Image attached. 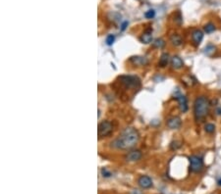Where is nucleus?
<instances>
[{
    "label": "nucleus",
    "mask_w": 221,
    "mask_h": 194,
    "mask_svg": "<svg viewBox=\"0 0 221 194\" xmlns=\"http://www.w3.org/2000/svg\"><path fill=\"white\" fill-rule=\"evenodd\" d=\"M216 31V26L213 23H207L206 25H204V31L207 35H210V33L214 32Z\"/></svg>",
    "instance_id": "dca6fc26"
},
{
    "label": "nucleus",
    "mask_w": 221,
    "mask_h": 194,
    "mask_svg": "<svg viewBox=\"0 0 221 194\" xmlns=\"http://www.w3.org/2000/svg\"><path fill=\"white\" fill-rule=\"evenodd\" d=\"M145 17L146 19H153L155 17V11L153 9H150V10H147L145 13Z\"/></svg>",
    "instance_id": "6ab92c4d"
},
{
    "label": "nucleus",
    "mask_w": 221,
    "mask_h": 194,
    "mask_svg": "<svg viewBox=\"0 0 221 194\" xmlns=\"http://www.w3.org/2000/svg\"><path fill=\"white\" fill-rule=\"evenodd\" d=\"M210 102L204 95L198 96L194 102V117L196 122H202L209 112Z\"/></svg>",
    "instance_id": "f03ea898"
},
{
    "label": "nucleus",
    "mask_w": 221,
    "mask_h": 194,
    "mask_svg": "<svg viewBox=\"0 0 221 194\" xmlns=\"http://www.w3.org/2000/svg\"><path fill=\"white\" fill-rule=\"evenodd\" d=\"M170 42L172 43L173 46L179 47V46L183 44V38L181 37V35H179L178 33H173V35L170 36Z\"/></svg>",
    "instance_id": "4468645a"
},
{
    "label": "nucleus",
    "mask_w": 221,
    "mask_h": 194,
    "mask_svg": "<svg viewBox=\"0 0 221 194\" xmlns=\"http://www.w3.org/2000/svg\"><path fill=\"white\" fill-rule=\"evenodd\" d=\"M119 81L126 88H139L140 86V81L139 78L134 76H121Z\"/></svg>",
    "instance_id": "7ed1b4c3"
},
{
    "label": "nucleus",
    "mask_w": 221,
    "mask_h": 194,
    "mask_svg": "<svg viewBox=\"0 0 221 194\" xmlns=\"http://www.w3.org/2000/svg\"><path fill=\"white\" fill-rule=\"evenodd\" d=\"M190 160V169L193 173H199L204 169V160L199 155H192Z\"/></svg>",
    "instance_id": "39448f33"
},
{
    "label": "nucleus",
    "mask_w": 221,
    "mask_h": 194,
    "mask_svg": "<svg viewBox=\"0 0 221 194\" xmlns=\"http://www.w3.org/2000/svg\"><path fill=\"white\" fill-rule=\"evenodd\" d=\"M138 183L140 187H142V188L147 189V188H150V187L152 186V180L150 177L142 176L138 179Z\"/></svg>",
    "instance_id": "9b49d317"
},
{
    "label": "nucleus",
    "mask_w": 221,
    "mask_h": 194,
    "mask_svg": "<svg viewBox=\"0 0 221 194\" xmlns=\"http://www.w3.org/2000/svg\"><path fill=\"white\" fill-rule=\"evenodd\" d=\"M182 146L180 144V142H178V141H173V142H171V144H170V148L172 149V150H177L178 148H180V147Z\"/></svg>",
    "instance_id": "412c9836"
},
{
    "label": "nucleus",
    "mask_w": 221,
    "mask_h": 194,
    "mask_svg": "<svg viewBox=\"0 0 221 194\" xmlns=\"http://www.w3.org/2000/svg\"><path fill=\"white\" fill-rule=\"evenodd\" d=\"M171 61L170 56L168 53H162L161 56H160L159 62H158V66L160 68H165V67L169 64V62Z\"/></svg>",
    "instance_id": "2eb2a0df"
},
{
    "label": "nucleus",
    "mask_w": 221,
    "mask_h": 194,
    "mask_svg": "<svg viewBox=\"0 0 221 194\" xmlns=\"http://www.w3.org/2000/svg\"><path fill=\"white\" fill-rule=\"evenodd\" d=\"M204 39V31L200 30H194L192 31V40L195 46H199Z\"/></svg>",
    "instance_id": "6e6552de"
},
{
    "label": "nucleus",
    "mask_w": 221,
    "mask_h": 194,
    "mask_svg": "<svg viewBox=\"0 0 221 194\" xmlns=\"http://www.w3.org/2000/svg\"><path fill=\"white\" fill-rule=\"evenodd\" d=\"M152 46L157 49H162L165 46V41L162 38H156L155 40L152 42Z\"/></svg>",
    "instance_id": "f3484780"
},
{
    "label": "nucleus",
    "mask_w": 221,
    "mask_h": 194,
    "mask_svg": "<svg viewBox=\"0 0 221 194\" xmlns=\"http://www.w3.org/2000/svg\"><path fill=\"white\" fill-rule=\"evenodd\" d=\"M114 41H115V36H114V35H107L106 40H105V42H106L107 45H108V46H111L113 43H114Z\"/></svg>",
    "instance_id": "aec40b11"
},
{
    "label": "nucleus",
    "mask_w": 221,
    "mask_h": 194,
    "mask_svg": "<svg viewBox=\"0 0 221 194\" xmlns=\"http://www.w3.org/2000/svg\"><path fill=\"white\" fill-rule=\"evenodd\" d=\"M130 194H143V192L140 191V190H139V189H135V190L131 191Z\"/></svg>",
    "instance_id": "b1692460"
},
{
    "label": "nucleus",
    "mask_w": 221,
    "mask_h": 194,
    "mask_svg": "<svg viewBox=\"0 0 221 194\" xmlns=\"http://www.w3.org/2000/svg\"><path fill=\"white\" fill-rule=\"evenodd\" d=\"M140 133L134 128H126L122 130L119 136L111 142V146L115 149L128 150L132 149L139 142Z\"/></svg>",
    "instance_id": "f257e3e1"
},
{
    "label": "nucleus",
    "mask_w": 221,
    "mask_h": 194,
    "mask_svg": "<svg viewBox=\"0 0 221 194\" xmlns=\"http://www.w3.org/2000/svg\"><path fill=\"white\" fill-rule=\"evenodd\" d=\"M112 131H113V125L109 121H102L101 123H99L97 129L98 139H101L110 135Z\"/></svg>",
    "instance_id": "20e7f679"
},
{
    "label": "nucleus",
    "mask_w": 221,
    "mask_h": 194,
    "mask_svg": "<svg viewBox=\"0 0 221 194\" xmlns=\"http://www.w3.org/2000/svg\"><path fill=\"white\" fill-rule=\"evenodd\" d=\"M142 156H143V154L140 150H132L127 154L125 159H126V161H128V162H137L142 158Z\"/></svg>",
    "instance_id": "9d476101"
},
{
    "label": "nucleus",
    "mask_w": 221,
    "mask_h": 194,
    "mask_svg": "<svg viewBox=\"0 0 221 194\" xmlns=\"http://www.w3.org/2000/svg\"><path fill=\"white\" fill-rule=\"evenodd\" d=\"M216 114H217V115H221V107H218V108L216 109Z\"/></svg>",
    "instance_id": "393cba45"
},
{
    "label": "nucleus",
    "mask_w": 221,
    "mask_h": 194,
    "mask_svg": "<svg viewBox=\"0 0 221 194\" xmlns=\"http://www.w3.org/2000/svg\"><path fill=\"white\" fill-rule=\"evenodd\" d=\"M140 41L144 43V44H150V42H152V29H146L143 35L140 36Z\"/></svg>",
    "instance_id": "1a4fd4ad"
},
{
    "label": "nucleus",
    "mask_w": 221,
    "mask_h": 194,
    "mask_svg": "<svg viewBox=\"0 0 221 194\" xmlns=\"http://www.w3.org/2000/svg\"><path fill=\"white\" fill-rule=\"evenodd\" d=\"M127 26H128V22L127 21H125L123 24H122V26H121V31H124L125 30H126V28H127Z\"/></svg>",
    "instance_id": "5701e85b"
},
{
    "label": "nucleus",
    "mask_w": 221,
    "mask_h": 194,
    "mask_svg": "<svg viewBox=\"0 0 221 194\" xmlns=\"http://www.w3.org/2000/svg\"><path fill=\"white\" fill-rule=\"evenodd\" d=\"M130 62L135 66L143 67V66H146L147 64H149V60L143 56H133L130 58Z\"/></svg>",
    "instance_id": "f8f14e48"
},
{
    "label": "nucleus",
    "mask_w": 221,
    "mask_h": 194,
    "mask_svg": "<svg viewBox=\"0 0 221 194\" xmlns=\"http://www.w3.org/2000/svg\"><path fill=\"white\" fill-rule=\"evenodd\" d=\"M166 125L168 126L170 130H178V129H180L181 125H182V121H181V118H179L177 116H174V117L169 118L166 121Z\"/></svg>",
    "instance_id": "423d86ee"
},
{
    "label": "nucleus",
    "mask_w": 221,
    "mask_h": 194,
    "mask_svg": "<svg viewBox=\"0 0 221 194\" xmlns=\"http://www.w3.org/2000/svg\"><path fill=\"white\" fill-rule=\"evenodd\" d=\"M101 173H102V176L105 177H111V173L107 171L105 168H103V169L101 170Z\"/></svg>",
    "instance_id": "4be33fe9"
},
{
    "label": "nucleus",
    "mask_w": 221,
    "mask_h": 194,
    "mask_svg": "<svg viewBox=\"0 0 221 194\" xmlns=\"http://www.w3.org/2000/svg\"><path fill=\"white\" fill-rule=\"evenodd\" d=\"M176 97V100L178 101V104H179V108H180V111L182 113H186L189 109V106H188V100H187V97L183 94H178L175 96Z\"/></svg>",
    "instance_id": "0eeeda50"
},
{
    "label": "nucleus",
    "mask_w": 221,
    "mask_h": 194,
    "mask_svg": "<svg viewBox=\"0 0 221 194\" xmlns=\"http://www.w3.org/2000/svg\"><path fill=\"white\" fill-rule=\"evenodd\" d=\"M217 184H218L219 186H221V177L218 178V180H217Z\"/></svg>",
    "instance_id": "a878e982"
},
{
    "label": "nucleus",
    "mask_w": 221,
    "mask_h": 194,
    "mask_svg": "<svg viewBox=\"0 0 221 194\" xmlns=\"http://www.w3.org/2000/svg\"><path fill=\"white\" fill-rule=\"evenodd\" d=\"M204 131L209 135H212V133L215 132V125H213L211 123H207L204 125Z\"/></svg>",
    "instance_id": "a211bd4d"
},
{
    "label": "nucleus",
    "mask_w": 221,
    "mask_h": 194,
    "mask_svg": "<svg viewBox=\"0 0 221 194\" xmlns=\"http://www.w3.org/2000/svg\"><path fill=\"white\" fill-rule=\"evenodd\" d=\"M171 66H172V68L174 70H180V69H182L183 67H184V62H183V60L181 59V57L175 55V56H173L171 58Z\"/></svg>",
    "instance_id": "ddd939ff"
}]
</instances>
